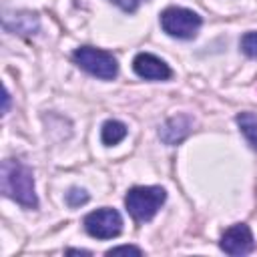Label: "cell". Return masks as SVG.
<instances>
[{
    "instance_id": "5bb4252c",
    "label": "cell",
    "mask_w": 257,
    "mask_h": 257,
    "mask_svg": "<svg viewBox=\"0 0 257 257\" xmlns=\"http://www.w3.org/2000/svg\"><path fill=\"white\" fill-rule=\"evenodd\" d=\"M118 253H133V255H143V251L135 245H118V247H112L106 251V255H118Z\"/></svg>"
},
{
    "instance_id": "30bf717a",
    "label": "cell",
    "mask_w": 257,
    "mask_h": 257,
    "mask_svg": "<svg viewBox=\"0 0 257 257\" xmlns=\"http://www.w3.org/2000/svg\"><path fill=\"white\" fill-rule=\"evenodd\" d=\"M126 137V126L120 120H106L100 128V139L106 147H112L116 143H120Z\"/></svg>"
},
{
    "instance_id": "ba28073f",
    "label": "cell",
    "mask_w": 257,
    "mask_h": 257,
    "mask_svg": "<svg viewBox=\"0 0 257 257\" xmlns=\"http://www.w3.org/2000/svg\"><path fill=\"white\" fill-rule=\"evenodd\" d=\"M191 126H193V120L191 116L187 114H177V116H171L159 131V137L165 145H177L181 143L189 133H191Z\"/></svg>"
},
{
    "instance_id": "6da1fadb",
    "label": "cell",
    "mask_w": 257,
    "mask_h": 257,
    "mask_svg": "<svg viewBox=\"0 0 257 257\" xmlns=\"http://www.w3.org/2000/svg\"><path fill=\"white\" fill-rule=\"evenodd\" d=\"M0 187H2V193L8 199L16 201L18 205H22L26 209L38 207V199H36V191H34V175H32V169L26 167L24 163L14 161V159L2 161Z\"/></svg>"
},
{
    "instance_id": "3957f363",
    "label": "cell",
    "mask_w": 257,
    "mask_h": 257,
    "mask_svg": "<svg viewBox=\"0 0 257 257\" xmlns=\"http://www.w3.org/2000/svg\"><path fill=\"white\" fill-rule=\"evenodd\" d=\"M201 24H203L201 16L189 8L169 6L161 12V26L173 38H181V40L195 38Z\"/></svg>"
},
{
    "instance_id": "2e32d148",
    "label": "cell",
    "mask_w": 257,
    "mask_h": 257,
    "mask_svg": "<svg viewBox=\"0 0 257 257\" xmlns=\"http://www.w3.org/2000/svg\"><path fill=\"white\" fill-rule=\"evenodd\" d=\"M8 102H10V94L8 90H4V112H8Z\"/></svg>"
},
{
    "instance_id": "8fae6325",
    "label": "cell",
    "mask_w": 257,
    "mask_h": 257,
    "mask_svg": "<svg viewBox=\"0 0 257 257\" xmlns=\"http://www.w3.org/2000/svg\"><path fill=\"white\" fill-rule=\"evenodd\" d=\"M8 30L22 32V34H32V32L38 30V18H36V14H30V12L14 14V26H10Z\"/></svg>"
},
{
    "instance_id": "5b68a950",
    "label": "cell",
    "mask_w": 257,
    "mask_h": 257,
    "mask_svg": "<svg viewBox=\"0 0 257 257\" xmlns=\"http://www.w3.org/2000/svg\"><path fill=\"white\" fill-rule=\"evenodd\" d=\"M84 229L90 237L96 239H112L122 229V217L116 209L102 207L84 217Z\"/></svg>"
},
{
    "instance_id": "9c48e42d",
    "label": "cell",
    "mask_w": 257,
    "mask_h": 257,
    "mask_svg": "<svg viewBox=\"0 0 257 257\" xmlns=\"http://www.w3.org/2000/svg\"><path fill=\"white\" fill-rule=\"evenodd\" d=\"M235 120H237V124L241 128L243 137L251 145V149L257 151V114H253V112H239Z\"/></svg>"
},
{
    "instance_id": "8992f818",
    "label": "cell",
    "mask_w": 257,
    "mask_h": 257,
    "mask_svg": "<svg viewBox=\"0 0 257 257\" xmlns=\"http://www.w3.org/2000/svg\"><path fill=\"white\" fill-rule=\"evenodd\" d=\"M219 245L227 255H247L255 249L253 233L245 223H237V225L229 227L223 233Z\"/></svg>"
},
{
    "instance_id": "7c38bea8",
    "label": "cell",
    "mask_w": 257,
    "mask_h": 257,
    "mask_svg": "<svg viewBox=\"0 0 257 257\" xmlns=\"http://www.w3.org/2000/svg\"><path fill=\"white\" fill-rule=\"evenodd\" d=\"M241 50L251 56V58H257V32H247L243 34L241 38Z\"/></svg>"
},
{
    "instance_id": "7a4b0ae2",
    "label": "cell",
    "mask_w": 257,
    "mask_h": 257,
    "mask_svg": "<svg viewBox=\"0 0 257 257\" xmlns=\"http://www.w3.org/2000/svg\"><path fill=\"white\" fill-rule=\"evenodd\" d=\"M165 199L167 193L163 187H133L124 197V205L133 219L151 221L165 203Z\"/></svg>"
},
{
    "instance_id": "52a82bcc",
    "label": "cell",
    "mask_w": 257,
    "mask_h": 257,
    "mask_svg": "<svg viewBox=\"0 0 257 257\" xmlns=\"http://www.w3.org/2000/svg\"><path fill=\"white\" fill-rule=\"evenodd\" d=\"M133 70L147 80H167L171 78V68L165 60H161L159 56L151 54V52H141L135 56L133 60Z\"/></svg>"
},
{
    "instance_id": "4fadbf2b",
    "label": "cell",
    "mask_w": 257,
    "mask_h": 257,
    "mask_svg": "<svg viewBox=\"0 0 257 257\" xmlns=\"http://www.w3.org/2000/svg\"><path fill=\"white\" fill-rule=\"evenodd\" d=\"M88 201V193L84 189H78V187H72L68 193H66V203L70 207H80Z\"/></svg>"
},
{
    "instance_id": "9a60e30c",
    "label": "cell",
    "mask_w": 257,
    "mask_h": 257,
    "mask_svg": "<svg viewBox=\"0 0 257 257\" xmlns=\"http://www.w3.org/2000/svg\"><path fill=\"white\" fill-rule=\"evenodd\" d=\"M110 2H114V4H116L118 8H122L124 12H135L143 0H110Z\"/></svg>"
},
{
    "instance_id": "277c9868",
    "label": "cell",
    "mask_w": 257,
    "mask_h": 257,
    "mask_svg": "<svg viewBox=\"0 0 257 257\" xmlns=\"http://www.w3.org/2000/svg\"><path fill=\"white\" fill-rule=\"evenodd\" d=\"M72 58H74V62L82 70H86L88 74H92L96 78L112 80L118 74L116 58L110 52H106V50L92 48V46H82V48H76L74 50Z\"/></svg>"
}]
</instances>
